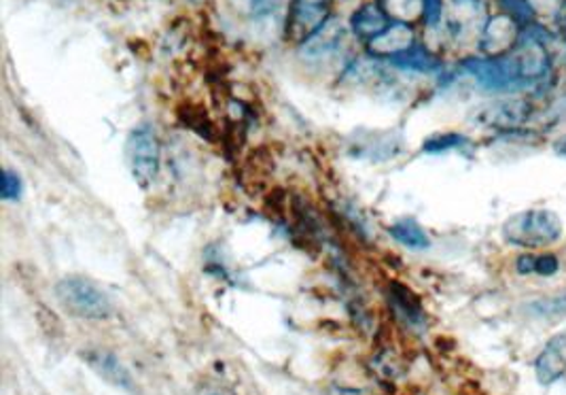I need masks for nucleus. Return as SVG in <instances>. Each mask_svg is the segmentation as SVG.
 <instances>
[{
  "label": "nucleus",
  "instance_id": "6ab92c4d",
  "mask_svg": "<svg viewBox=\"0 0 566 395\" xmlns=\"http://www.w3.org/2000/svg\"><path fill=\"white\" fill-rule=\"evenodd\" d=\"M281 0H247V9L253 18H265L279 9Z\"/></svg>",
  "mask_w": 566,
  "mask_h": 395
},
{
  "label": "nucleus",
  "instance_id": "20e7f679",
  "mask_svg": "<svg viewBox=\"0 0 566 395\" xmlns=\"http://www.w3.org/2000/svg\"><path fill=\"white\" fill-rule=\"evenodd\" d=\"M332 18L334 0H291L284 22V39L286 43L302 48Z\"/></svg>",
  "mask_w": 566,
  "mask_h": 395
},
{
  "label": "nucleus",
  "instance_id": "0eeeda50",
  "mask_svg": "<svg viewBox=\"0 0 566 395\" xmlns=\"http://www.w3.org/2000/svg\"><path fill=\"white\" fill-rule=\"evenodd\" d=\"M566 374V332L554 334L541 349L535 360V376L541 385L549 387Z\"/></svg>",
  "mask_w": 566,
  "mask_h": 395
},
{
  "label": "nucleus",
  "instance_id": "1a4fd4ad",
  "mask_svg": "<svg viewBox=\"0 0 566 395\" xmlns=\"http://www.w3.org/2000/svg\"><path fill=\"white\" fill-rule=\"evenodd\" d=\"M388 304L392 313L401 323H406L410 330H424L427 328V313L420 304V300L413 295L412 290L406 285L392 281L388 285Z\"/></svg>",
  "mask_w": 566,
  "mask_h": 395
},
{
  "label": "nucleus",
  "instance_id": "dca6fc26",
  "mask_svg": "<svg viewBox=\"0 0 566 395\" xmlns=\"http://www.w3.org/2000/svg\"><path fill=\"white\" fill-rule=\"evenodd\" d=\"M392 22L410 24L418 18H424V0H376Z\"/></svg>",
  "mask_w": 566,
  "mask_h": 395
},
{
  "label": "nucleus",
  "instance_id": "f257e3e1",
  "mask_svg": "<svg viewBox=\"0 0 566 395\" xmlns=\"http://www.w3.org/2000/svg\"><path fill=\"white\" fill-rule=\"evenodd\" d=\"M563 221L549 209H528L512 215L503 228V240L517 249H547L563 238Z\"/></svg>",
  "mask_w": 566,
  "mask_h": 395
},
{
  "label": "nucleus",
  "instance_id": "9b49d317",
  "mask_svg": "<svg viewBox=\"0 0 566 395\" xmlns=\"http://www.w3.org/2000/svg\"><path fill=\"white\" fill-rule=\"evenodd\" d=\"M83 360L87 362V366L94 370L96 374H101L104 381H108L111 385L115 387H122V389H134V378L129 374L128 368L108 351H87L83 353Z\"/></svg>",
  "mask_w": 566,
  "mask_h": 395
},
{
  "label": "nucleus",
  "instance_id": "4468645a",
  "mask_svg": "<svg viewBox=\"0 0 566 395\" xmlns=\"http://www.w3.org/2000/svg\"><path fill=\"white\" fill-rule=\"evenodd\" d=\"M388 64L401 69V71H413V73H436L441 66L438 58L433 53L429 52L424 45H413L412 50L388 60Z\"/></svg>",
  "mask_w": 566,
  "mask_h": 395
},
{
  "label": "nucleus",
  "instance_id": "412c9836",
  "mask_svg": "<svg viewBox=\"0 0 566 395\" xmlns=\"http://www.w3.org/2000/svg\"><path fill=\"white\" fill-rule=\"evenodd\" d=\"M554 154H556L558 158L566 159V134H563L560 138H556V143H554Z\"/></svg>",
  "mask_w": 566,
  "mask_h": 395
},
{
  "label": "nucleus",
  "instance_id": "aec40b11",
  "mask_svg": "<svg viewBox=\"0 0 566 395\" xmlns=\"http://www.w3.org/2000/svg\"><path fill=\"white\" fill-rule=\"evenodd\" d=\"M196 395H235L233 394L232 387L221 383V381H207L198 387V394Z\"/></svg>",
  "mask_w": 566,
  "mask_h": 395
},
{
  "label": "nucleus",
  "instance_id": "ddd939ff",
  "mask_svg": "<svg viewBox=\"0 0 566 395\" xmlns=\"http://www.w3.org/2000/svg\"><path fill=\"white\" fill-rule=\"evenodd\" d=\"M388 235L395 238L399 245L413 249V251H424L431 247V238L427 235V230L412 217H403V219L395 221L388 228Z\"/></svg>",
  "mask_w": 566,
  "mask_h": 395
},
{
  "label": "nucleus",
  "instance_id": "f3484780",
  "mask_svg": "<svg viewBox=\"0 0 566 395\" xmlns=\"http://www.w3.org/2000/svg\"><path fill=\"white\" fill-rule=\"evenodd\" d=\"M467 147H471V141L461 132H441L422 143V149L427 154H450V152H463Z\"/></svg>",
  "mask_w": 566,
  "mask_h": 395
},
{
  "label": "nucleus",
  "instance_id": "f8f14e48",
  "mask_svg": "<svg viewBox=\"0 0 566 395\" xmlns=\"http://www.w3.org/2000/svg\"><path fill=\"white\" fill-rule=\"evenodd\" d=\"M390 22L392 20L388 18L385 9L378 2H365L350 18V28L360 41L371 43L374 39H378L390 27Z\"/></svg>",
  "mask_w": 566,
  "mask_h": 395
},
{
  "label": "nucleus",
  "instance_id": "6e6552de",
  "mask_svg": "<svg viewBox=\"0 0 566 395\" xmlns=\"http://www.w3.org/2000/svg\"><path fill=\"white\" fill-rule=\"evenodd\" d=\"M413 45H416V37H413L412 24L390 22V27L378 39L367 43V52L376 60L388 62V60L412 50Z\"/></svg>",
  "mask_w": 566,
  "mask_h": 395
},
{
  "label": "nucleus",
  "instance_id": "2eb2a0df",
  "mask_svg": "<svg viewBox=\"0 0 566 395\" xmlns=\"http://www.w3.org/2000/svg\"><path fill=\"white\" fill-rule=\"evenodd\" d=\"M515 272L524 277H554L560 272V260L554 253H522L515 260Z\"/></svg>",
  "mask_w": 566,
  "mask_h": 395
},
{
  "label": "nucleus",
  "instance_id": "a211bd4d",
  "mask_svg": "<svg viewBox=\"0 0 566 395\" xmlns=\"http://www.w3.org/2000/svg\"><path fill=\"white\" fill-rule=\"evenodd\" d=\"M0 194L7 202H13V200H20L22 196V179L15 170L11 168H4L2 170V184H0Z\"/></svg>",
  "mask_w": 566,
  "mask_h": 395
},
{
  "label": "nucleus",
  "instance_id": "423d86ee",
  "mask_svg": "<svg viewBox=\"0 0 566 395\" xmlns=\"http://www.w3.org/2000/svg\"><path fill=\"white\" fill-rule=\"evenodd\" d=\"M522 32H524V28L520 27L512 15L501 11V13H496V15L486 20V27L480 34L478 45H480L482 53L489 55V58L505 55L517 45Z\"/></svg>",
  "mask_w": 566,
  "mask_h": 395
},
{
  "label": "nucleus",
  "instance_id": "39448f33",
  "mask_svg": "<svg viewBox=\"0 0 566 395\" xmlns=\"http://www.w3.org/2000/svg\"><path fill=\"white\" fill-rule=\"evenodd\" d=\"M533 105L528 98H503L478 111V124L499 132L520 131L531 117Z\"/></svg>",
  "mask_w": 566,
  "mask_h": 395
},
{
  "label": "nucleus",
  "instance_id": "9d476101",
  "mask_svg": "<svg viewBox=\"0 0 566 395\" xmlns=\"http://www.w3.org/2000/svg\"><path fill=\"white\" fill-rule=\"evenodd\" d=\"M344 39H346V28L339 24V20L332 18V20H329L325 27L321 28L310 41H306L300 50H302V55H304L306 60L318 62V60H325V58H329V55L339 52Z\"/></svg>",
  "mask_w": 566,
  "mask_h": 395
},
{
  "label": "nucleus",
  "instance_id": "7ed1b4c3",
  "mask_svg": "<svg viewBox=\"0 0 566 395\" xmlns=\"http://www.w3.org/2000/svg\"><path fill=\"white\" fill-rule=\"evenodd\" d=\"M126 159L132 179L145 189L151 187L157 181L161 168V145L157 134L147 126L129 132Z\"/></svg>",
  "mask_w": 566,
  "mask_h": 395
},
{
  "label": "nucleus",
  "instance_id": "f03ea898",
  "mask_svg": "<svg viewBox=\"0 0 566 395\" xmlns=\"http://www.w3.org/2000/svg\"><path fill=\"white\" fill-rule=\"evenodd\" d=\"M55 298L69 315L77 319H108L113 302L96 283L85 277H64L55 285Z\"/></svg>",
  "mask_w": 566,
  "mask_h": 395
}]
</instances>
